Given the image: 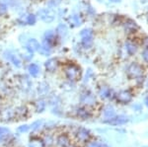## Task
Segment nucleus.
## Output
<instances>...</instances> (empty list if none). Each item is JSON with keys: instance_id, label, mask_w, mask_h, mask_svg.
I'll use <instances>...</instances> for the list:
<instances>
[{"instance_id": "nucleus-1", "label": "nucleus", "mask_w": 148, "mask_h": 147, "mask_svg": "<svg viewBox=\"0 0 148 147\" xmlns=\"http://www.w3.org/2000/svg\"><path fill=\"white\" fill-rule=\"evenodd\" d=\"M126 74L130 79L134 80L140 86L144 81L145 68L142 64L138 62H131L126 68Z\"/></svg>"}, {"instance_id": "nucleus-2", "label": "nucleus", "mask_w": 148, "mask_h": 147, "mask_svg": "<svg viewBox=\"0 0 148 147\" xmlns=\"http://www.w3.org/2000/svg\"><path fill=\"white\" fill-rule=\"evenodd\" d=\"M64 74L70 82H76L82 76V70L79 65L75 63H67L64 66Z\"/></svg>"}, {"instance_id": "nucleus-3", "label": "nucleus", "mask_w": 148, "mask_h": 147, "mask_svg": "<svg viewBox=\"0 0 148 147\" xmlns=\"http://www.w3.org/2000/svg\"><path fill=\"white\" fill-rule=\"evenodd\" d=\"M133 93L130 90H121L114 95V99L121 105H128L133 100Z\"/></svg>"}, {"instance_id": "nucleus-4", "label": "nucleus", "mask_w": 148, "mask_h": 147, "mask_svg": "<svg viewBox=\"0 0 148 147\" xmlns=\"http://www.w3.org/2000/svg\"><path fill=\"white\" fill-rule=\"evenodd\" d=\"M130 122V118L125 115H116L114 118H110L108 120H104V124H108L110 125H114V126H120V125L126 124Z\"/></svg>"}, {"instance_id": "nucleus-5", "label": "nucleus", "mask_w": 148, "mask_h": 147, "mask_svg": "<svg viewBox=\"0 0 148 147\" xmlns=\"http://www.w3.org/2000/svg\"><path fill=\"white\" fill-rule=\"evenodd\" d=\"M91 136V131L89 129H85V127H79L75 132L76 139H77L78 142H81V143H87L88 141H90Z\"/></svg>"}, {"instance_id": "nucleus-6", "label": "nucleus", "mask_w": 148, "mask_h": 147, "mask_svg": "<svg viewBox=\"0 0 148 147\" xmlns=\"http://www.w3.org/2000/svg\"><path fill=\"white\" fill-rule=\"evenodd\" d=\"M80 102H81V104L85 107H92V106L96 105L97 100H96V97H95L94 94L89 91H85L81 94Z\"/></svg>"}, {"instance_id": "nucleus-7", "label": "nucleus", "mask_w": 148, "mask_h": 147, "mask_svg": "<svg viewBox=\"0 0 148 147\" xmlns=\"http://www.w3.org/2000/svg\"><path fill=\"white\" fill-rule=\"evenodd\" d=\"M38 16H39L42 22L47 24L53 22V20L56 19V14L51 9H42V10L38 12Z\"/></svg>"}, {"instance_id": "nucleus-8", "label": "nucleus", "mask_w": 148, "mask_h": 147, "mask_svg": "<svg viewBox=\"0 0 148 147\" xmlns=\"http://www.w3.org/2000/svg\"><path fill=\"white\" fill-rule=\"evenodd\" d=\"M123 26L125 31L127 33H132V34H134V33H136L137 31L139 30L138 24L135 22V21L131 20V19H125L123 22Z\"/></svg>"}, {"instance_id": "nucleus-9", "label": "nucleus", "mask_w": 148, "mask_h": 147, "mask_svg": "<svg viewBox=\"0 0 148 147\" xmlns=\"http://www.w3.org/2000/svg\"><path fill=\"white\" fill-rule=\"evenodd\" d=\"M98 94H99L100 98H102L103 100H106V99H111L112 97H114L113 90L110 88L107 85H102L99 88V91H98Z\"/></svg>"}, {"instance_id": "nucleus-10", "label": "nucleus", "mask_w": 148, "mask_h": 147, "mask_svg": "<svg viewBox=\"0 0 148 147\" xmlns=\"http://www.w3.org/2000/svg\"><path fill=\"white\" fill-rule=\"evenodd\" d=\"M76 116L83 120H87L92 118V112L88 109V107H80L76 110Z\"/></svg>"}, {"instance_id": "nucleus-11", "label": "nucleus", "mask_w": 148, "mask_h": 147, "mask_svg": "<svg viewBox=\"0 0 148 147\" xmlns=\"http://www.w3.org/2000/svg\"><path fill=\"white\" fill-rule=\"evenodd\" d=\"M125 49L126 53H127L130 56L134 55V54L136 53L137 49H138V44L135 41L128 40V41H126L125 44Z\"/></svg>"}, {"instance_id": "nucleus-12", "label": "nucleus", "mask_w": 148, "mask_h": 147, "mask_svg": "<svg viewBox=\"0 0 148 147\" xmlns=\"http://www.w3.org/2000/svg\"><path fill=\"white\" fill-rule=\"evenodd\" d=\"M40 44L36 39H29L28 42H26V49L28 51L29 53L33 54L36 51H39Z\"/></svg>"}, {"instance_id": "nucleus-13", "label": "nucleus", "mask_w": 148, "mask_h": 147, "mask_svg": "<svg viewBox=\"0 0 148 147\" xmlns=\"http://www.w3.org/2000/svg\"><path fill=\"white\" fill-rule=\"evenodd\" d=\"M44 42H46L51 47H53L56 44V33H54L51 30L47 31L44 35Z\"/></svg>"}, {"instance_id": "nucleus-14", "label": "nucleus", "mask_w": 148, "mask_h": 147, "mask_svg": "<svg viewBox=\"0 0 148 147\" xmlns=\"http://www.w3.org/2000/svg\"><path fill=\"white\" fill-rule=\"evenodd\" d=\"M58 60L57 58H49L45 62V67L47 72H56V70L58 67Z\"/></svg>"}, {"instance_id": "nucleus-15", "label": "nucleus", "mask_w": 148, "mask_h": 147, "mask_svg": "<svg viewBox=\"0 0 148 147\" xmlns=\"http://www.w3.org/2000/svg\"><path fill=\"white\" fill-rule=\"evenodd\" d=\"M5 57L8 59L9 61H11L16 67H21V65H22V62H21V59L19 58V56L17 54L13 53L12 51H6Z\"/></svg>"}, {"instance_id": "nucleus-16", "label": "nucleus", "mask_w": 148, "mask_h": 147, "mask_svg": "<svg viewBox=\"0 0 148 147\" xmlns=\"http://www.w3.org/2000/svg\"><path fill=\"white\" fill-rule=\"evenodd\" d=\"M56 143L59 147H68L70 145V139H69L67 134L62 133V134H60V135L57 136Z\"/></svg>"}, {"instance_id": "nucleus-17", "label": "nucleus", "mask_w": 148, "mask_h": 147, "mask_svg": "<svg viewBox=\"0 0 148 147\" xmlns=\"http://www.w3.org/2000/svg\"><path fill=\"white\" fill-rule=\"evenodd\" d=\"M18 22L21 24H26V25L33 26L37 22V16L34 15V14H29V15L25 16V18L23 17L22 19H18Z\"/></svg>"}, {"instance_id": "nucleus-18", "label": "nucleus", "mask_w": 148, "mask_h": 147, "mask_svg": "<svg viewBox=\"0 0 148 147\" xmlns=\"http://www.w3.org/2000/svg\"><path fill=\"white\" fill-rule=\"evenodd\" d=\"M116 115V110L114 109L113 106L108 105V106L105 107L104 112H103V116H104V118H105L104 120H110V118H114ZM104 120H103V122H104Z\"/></svg>"}, {"instance_id": "nucleus-19", "label": "nucleus", "mask_w": 148, "mask_h": 147, "mask_svg": "<svg viewBox=\"0 0 148 147\" xmlns=\"http://www.w3.org/2000/svg\"><path fill=\"white\" fill-rule=\"evenodd\" d=\"M0 116H1V120H3V122H8L11 118H15L14 111H12L11 109H6V110H4Z\"/></svg>"}, {"instance_id": "nucleus-20", "label": "nucleus", "mask_w": 148, "mask_h": 147, "mask_svg": "<svg viewBox=\"0 0 148 147\" xmlns=\"http://www.w3.org/2000/svg\"><path fill=\"white\" fill-rule=\"evenodd\" d=\"M56 32L57 36H59V37H61V38H64L68 34V29L65 24H59V25L57 26Z\"/></svg>"}, {"instance_id": "nucleus-21", "label": "nucleus", "mask_w": 148, "mask_h": 147, "mask_svg": "<svg viewBox=\"0 0 148 147\" xmlns=\"http://www.w3.org/2000/svg\"><path fill=\"white\" fill-rule=\"evenodd\" d=\"M28 71L33 77H37L40 73V66L38 64H36V63H31L28 67Z\"/></svg>"}, {"instance_id": "nucleus-22", "label": "nucleus", "mask_w": 148, "mask_h": 147, "mask_svg": "<svg viewBox=\"0 0 148 147\" xmlns=\"http://www.w3.org/2000/svg\"><path fill=\"white\" fill-rule=\"evenodd\" d=\"M28 111L27 109L25 108V107H18V108L15 109V111H14V115H15V118H19V120H21V118H25L26 115H27Z\"/></svg>"}, {"instance_id": "nucleus-23", "label": "nucleus", "mask_w": 148, "mask_h": 147, "mask_svg": "<svg viewBox=\"0 0 148 147\" xmlns=\"http://www.w3.org/2000/svg\"><path fill=\"white\" fill-rule=\"evenodd\" d=\"M11 132L8 129L5 127H0V142H3L7 140V139L10 137Z\"/></svg>"}, {"instance_id": "nucleus-24", "label": "nucleus", "mask_w": 148, "mask_h": 147, "mask_svg": "<svg viewBox=\"0 0 148 147\" xmlns=\"http://www.w3.org/2000/svg\"><path fill=\"white\" fill-rule=\"evenodd\" d=\"M68 21L70 24H73L74 27H78V26H80L81 24L83 23V19L81 18V16H78V15L71 16V17L68 19Z\"/></svg>"}, {"instance_id": "nucleus-25", "label": "nucleus", "mask_w": 148, "mask_h": 147, "mask_svg": "<svg viewBox=\"0 0 148 147\" xmlns=\"http://www.w3.org/2000/svg\"><path fill=\"white\" fill-rule=\"evenodd\" d=\"M94 36V32L90 28H85L80 32V38L81 39H84V38H93Z\"/></svg>"}, {"instance_id": "nucleus-26", "label": "nucleus", "mask_w": 148, "mask_h": 147, "mask_svg": "<svg viewBox=\"0 0 148 147\" xmlns=\"http://www.w3.org/2000/svg\"><path fill=\"white\" fill-rule=\"evenodd\" d=\"M93 38H84V39H81V46L84 49H90L93 46Z\"/></svg>"}, {"instance_id": "nucleus-27", "label": "nucleus", "mask_w": 148, "mask_h": 147, "mask_svg": "<svg viewBox=\"0 0 148 147\" xmlns=\"http://www.w3.org/2000/svg\"><path fill=\"white\" fill-rule=\"evenodd\" d=\"M29 147H45L44 140L40 138H33L29 143Z\"/></svg>"}, {"instance_id": "nucleus-28", "label": "nucleus", "mask_w": 148, "mask_h": 147, "mask_svg": "<svg viewBox=\"0 0 148 147\" xmlns=\"http://www.w3.org/2000/svg\"><path fill=\"white\" fill-rule=\"evenodd\" d=\"M35 109H36V111H37L38 113L44 112L45 109H46V103H45V101L39 100V101L36 102V104H35Z\"/></svg>"}, {"instance_id": "nucleus-29", "label": "nucleus", "mask_w": 148, "mask_h": 147, "mask_svg": "<svg viewBox=\"0 0 148 147\" xmlns=\"http://www.w3.org/2000/svg\"><path fill=\"white\" fill-rule=\"evenodd\" d=\"M49 85H47L46 83H42V84L39 86V94L42 95V96H45L49 93Z\"/></svg>"}, {"instance_id": "nucleus-30", "label": "nucleus", "mask_w": 148, "mask_h": 147, "mask_svg": "<svg viewBox=\"0 0 148 147\" xmlns=\"http://www.w3.org/2000/svg\"><path fill=\"white\" fill-rule=\"evenodd\" d=\"M86 147H104L101 142L97 141V140H92V141H88Z\"/></svg>"}, {"instance_id": "nucleus-31", "label": "nucleus", "mask_w": 148, "mask_h": 147, "mask_svg": "<svg viewBox=\"0 0 148 147\" xmlns=\"http://www.w3.org/2000/svg\"><path fill=\"white\" fill-rule=\"evenodd\" d=\"M141 57L145 63L148 64V46H145L141 53Z\"/></svg>"}, {"instance_id": "nucleus-32", "label": "nucleus", "mask_w": 148, "mask_h": 147, "mask_svg": "<svg viewBox=\"0 0 148 147\" xmlns=\"http://www.w3.org/2000/svg\"><path fill=\"white\" fill-rule=\"evenodd\" d=\"M39 53H40V54H42V55H44V56H49V55H51V51H49V49H45L44 46H40V49H39Z\"/></svg>"}, {"instance_id": "nucleus-33", "label": "nucleus", "mask_w": 148, "mask_h": 147, "mask_svg": "<svg viewBox=\"0 0 148 147\" xmlns=\"http://www.w3.org/2000/svg\"><path fill=\"white\" fill-rule=\"evenodd\" d=\"M44 143H45V145L51 146L52 144H53V138H52V136H51V135H47V136L45 137Z\"/></svg>"}, {"instance_id": "nucleus-34", "label": "nucleus", "mask_w": 148, "mask_h": 147, "mask_svg": "<svg viewBox=\"0 0 148 147\" xmlns=\"http://www.w3.org/2000/svg\"><path fill=\"white\" fill-rule=\"evenodd\" d=\"M42 124H44V122L42 120H38V122H34V124H32V129L36 130V129H40V127L42 126Z\"/></svg>"}, {"instance_id": "nucleus-35", "label": "nucleus", "mask_w": 148, "mask_h": 147, "mask_svg": "<svg viewBox=\"0 0 148 147\" xmlns=\"http://www.w3.org/2000/svg\"><path fill=\"white\" fill-rule=\"evenodd\" d=\"M7 12V6L5 4H0V17L3 16Z\"/></svg>"}, {"instance_id": "nucleus-36", "label": "nucleus", "mask_w": 148, "mask_h": 147, "mask_svg": "<svg viewBox=\"0 0 148 147\" xmlns=\"http://www.w3.org/2000/svg\"><path fill=\"white\" fill-rule=\"evenodd\" d=\"M29 129H30V127H29L28 125H22V126L19 127V131H20V132H26V131H28Z\"/></svg>"}, {"instance_id": "nucleus-37", "label": "nucleus", "mask_w": 148, "mask_h": 147, "mask_svg": "<svg viewBox=\"0 0 148 147\" xmlns=\"http://www.w3.org/2000/svg\"><path fill=\"white\" fill-rule=\"evenodd\" d=\"M60 1H61V0H51V1H49V6H51V7L52 6H56Z\"/></svg>"}, {"instance_id": "nucleus-38", "label": "nucleus", "mask_w": 148, "mask_h": 147, "mask_svg": "<svg viewBox=\"0 0 148 147\" xmlns=\"http://www.w3.org/2000/svg\"><path fill=\"white\" fill-rule=\"evenodd\" d=\"M91 74H92V70H91V69H88L87 73H86V76H85V80H84L85 82H86V81H88V80H89L90 75H91Z\"/></svg>"}, {"instance_id": "nucleus-39", "label": "nucleus", "mask_w": 148, "mask_h": 147, "mask_svg": "<svg viewBox=\"0 0 148 147\" xmlns=\"http://www.w3.org/2000/svg\"><path fill=\"white\" fill-rule=\"evenodd\" d=\"M144 104H145V106H146V108L148 109V96L144 99Z\"/></svg>"}, {"instance_id": "nucleus-40", "label": "nucleus", "mask_w": 148, "mask_h": 147, "mask_svg": "<svg viewBox=\"0 0 148 147\" xmlns=\"http://www.w3.org/2000/svg\"><path fill=\"white\" fill-rule=\"evenodd\" d=\"M110 1H112V2H120L121 0H110Z\"/></svg>"}, {"instance_id": "nucleus-41", "label": "nucleus", "mask_w": 148, "mask_h": 147, "mask_svg": "<svg viewBox=\"0 0 148 147\" xmlns=\"http://www.w3.org/2000/svg\"><path fill=\"white\" fill-rule=\"evenodd\" d=\"M68 147H77V146H74V145H71V146H70V145H69Z\"/></svg>"}, {"instance_id": "nucleus-42", "label": "nucleus", "mask_w": 148, "mask_h": 147, "mask_svg": "<svg viewBox=\"0 0 148 147\" xmlns=\"http://www.w3.org/2000/svg\"><path fill=\"white\" fill-rule=\"evenodd\" d=\"M143 147H148V146H143Z\"/></svg>"}, {"instance_id": "nucleus-43", "label": "nucleus", "mask_w": 148, "mask_h": 147, "mask_svg": "<svg viewBox=\"0 0 148 147\" xmlns=\"http://www.w3.org/2000/svg\"><path fill=\"white\" fill-rule=\"evenodd\" d=\"M147 19H148V16H147Z\"/></svg>"}]
</instances>
